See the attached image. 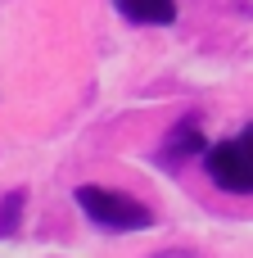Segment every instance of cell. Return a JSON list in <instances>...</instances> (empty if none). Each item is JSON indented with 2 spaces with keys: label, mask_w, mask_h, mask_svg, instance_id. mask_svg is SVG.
<instances>
[{
  "label": "cell",
  "mask_w": 253,
  "mask_h": 258,
  "mask_svg": "<svg viewBox=\"0 0 253 258\" xmlns=\"http://www.w3.org/2000/svg\"><path fill=\"white\" fill-rule=\"evenodd\" d=\"M77 204L95 227H109V231H145V227H154L149 204H140V200H131L122 190H109V186H77Z\"/></svg>",
  "instance_id": "1"
},
{
  "label": "cell",
  "mask_w": 253,
  "mask_h": 258,
  "mask_svg": "<svg viewBox=\"0 0 253 258\" xmlns=\"http://www.w3.org/2000/svg\"><path fill=\"white\" fill-rule=\"evenodd\" d=\"M235 141L244 145V154H249V159H253V122H249V127H244V132H240V136H235Z\"/></svg>",
  "instance_id": "6"
},
{
  "label": "cell",
  "mask_w": 253,
  "mask_h": 258,
  "mask_svg": "<svg viewBox=\"0 0 253 258\" xmlns=\"http://www.w3.org/2000/svg\"><path fill=\"white\" fill-rule=\"evenodd\" d=\"M204 168H208V177H213L222 190H231V195H253V159L244 154L240 141H217V145H208V150H204Z\"/></svg>",
  "instance_id": "2"
},
{
  "label": "cell",
  "mask_w": 253,
  "mask_h": 258,
  "mask_svg": "<svg viewBox=\"0 0 253 258\" xmlns=\"http://www.w3.org/2000/svg\"><path fill=\"white\" fill-rule=\"evenodd\" d=\"M122 18L140 23V27H167L177 23V0H113Z\"/></svg>",
  "instance_id": "4"
},
{
  "label": "cell",
  "mask_w": 253,
  "mask_h": 258,
  "mask_svg": "<svg viewBox=\"0 0 253 258\" xmlns=\"http://www.w3.org/2000/svg\"><path fill=\"white\" fill-rule=\"evenodd\" d=\"M204 150H208V141H204L199 122H195V118H186L181 127H172V132H167L163 163H167V168H177V163H186V159H195V154H204Z\"/></svg>",
  "instance_id": "3"
},
{
  "label": "cell",
  "mask_w": 253,
  "mask_h": 258,
  "mask_svg": "<svg viewBox=\"0 0 253 258\" xmlns=\"http://www.w3.org/2000/svg\"><path fill=\"white\" fill-rule=\"evenodd\" d=\"M154 258H195L190 249H163V254H154Z\"/></svg>",
  "instance_id": "7"
},
{
  "label": "cell",
  "mask_w": 253,
  "mask_h": 258,
  "mask_svg": "<svg viewBox=\"0 0 253 258\" xmlns=\"http://www.w3.org/2000/svg\"><path fill=\"white\" fill-rule=\"evenodd\" d=\"M23 204H27V190H9V195L0 200V236H14V231H18Z\"/></svg>",
  "instance_id": "5"
}]
</instances>
